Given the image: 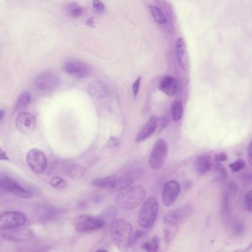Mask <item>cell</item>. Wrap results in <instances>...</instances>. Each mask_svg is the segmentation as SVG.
<instances>
[{"label": "cell", "mask_w": 252, "mask_h": 252, "mask_svg": "<svg viewBox=\"0 0 252 252\" xmlns=\"http://www.w3.org/2000/svg\"><path fill=\"white\" fill-rule=\"evenodd\" d=\"M147 191L141 185H132L117 191L116 204L123 211H131L138 208L145 200Z\"/></svg>", "instance_id": "1"}, {"label": "cell", "mask_w": 252, "mask_h": 252, "mask_svg": "<svg viewBox=\"0 0 252 252\" xmlns=\"http://www.w3.org/2000/svg\"><path fill=\"white\" fill-rule=\"evenodd\" d=\"M112 240L121 252H126L132 246L133 228L130 222L125 219H116L110 226Z\"/></svg>", "instance_id": "2"}, {"label": "cell", "mask_w": 252, "mask_h": 252, "mask_svg": "<svg viewBox=\"0 0 252 252\" xmlns=\"http://www.w3.org/2000/svg\"><path fill=\"white\" fill-rule=\"evenodd\" d=\"M159 210V203L157 198L150 197L144 201L138 214V225L144 228H149L154 225Z\"/></svg>", "instance_id": "3"}, {"label": "cell", "mask_w": 252, "mask_h": 252, "mask_svg": "<svg viewBox=\"0 0 252 252\" xmlns=\"http://www.w3.org/2000/svg\"><path fill=\"white\" fill-rule=\"evenodd\" d=\"M105 225V220L101 217L91 215H82L75 218L73 227L76 232H91L101 229Z\"/></svg>", "instance_id": "4"}, {"label": "cell", "mask_w": 252, "mask_h": 252, "mask_svg": "<svg viewBox=\"0 0 252 252\" xmlns=\"http://www.w3.org/2000/svg\"><path fill=\"white\" fill-rule=\"evenodd\" d=\"M168 153V145L166 141L158 139L155 143L149 156L148 163L153 170H159L164 164Z\"/></svg>", "instance_id": "5"}, {"label": "cell", "mask_w": 252, "mask_h": 252, "mask_svg": "<svg viewBox=\"0 0 252 252\" xmlns=\"http://www.w3.org/2000/svg\"><path fill=\"white\" fill-rule=\"evenodd\" d=\"M27 216L18 211L7 212L0 215V230H14L26 225Z\"/></svg>", "instance_id": "6"}, {"label": "cell", "mask_w": 252, "mask_h": 252, "mask_svg": "<svg viewBox=\"0 0 252 252\" xmlns=\"http://www.w3.org/2000/svg\"><path fill=\"white\" fill-rule=\"evenodd\" d=\"M26 161L29 167L36 174H42L48 167V160L43 152L33 149L28 153Z\"/></svg>", "instance_id": "7"}, {"label": "cell", "mask_w": 252, "mask_h": 252, "mask_svg": "<svg viewBox=\"0 0 252 252\" xmlns=\"http://www.w3.org/2000/svg\"><path fill=\"white\" fill-rule=\"evenodd\" d=\"M0 188L21 198H31L33 196V192L23 188L15 180L8 177H4L0 180Z\"/></svg>", "instance_id": "8"}, {"label": "cell", "mask_w": 252, "mask_h": 252, "mask_svg": "<svg viewBox=\"0 0 252 252\" xmlns=\"http://www.w3.org/2000/svg\"><path fill=\"white\" fill-rule=\"evenodd\" d=\"M192 212L193 207L191 205H185L175 210L168 212L163 218V222L167 226H176L181 221L191 215Z\"/></svg>", "instance_id": "9"}, {"label": "cell", "mask_w": 252, "mask_h": 252, "mask_svg": "<svg viewBox=\"0 0 252 252\" xmlns=\"http://www.w3.org/2000/svg\"><path fill=\"white\" fill-rule=\"evenodd\" d=\"M181 192V186L175 180H170L165 183L162 190V202L166 207L175 203Z\"/></svg>", "instance_id": "10"}, {"label": "cell", "mask_w": 252, "mask_h": 252, "mask_svg": "<svg viewBox=\"0 0 252 252\" xmlns=\"http://www.w3.org/2000/svg\"><path fill=\"white\" fill-rule=\"evenodd\" d=\"M16 126L23 135H30L36 129V118L29 113H20L16 119Z\"/></svg>", "instance_id": "11"}, {"label": "cell", "mask_w": 252, "mask_h": 252, "mask_svg": "<svg viewBox=\"0 0 252 252\" xmlns=\"http://www.w3.org/2000/svg\"><path fill=\"white\" fill-rule=\"evenodd\" d=\"M60 83L58 76L51 72H45L39 75L35 81L36 88L41 91H50L57 88Z\"/></svg>", "instance_id": "12"}, {"label": "cell", "mask_w": 252, "mask_h": 252, "mask_svg": "<svg viewBox=\"0 0 252 252\" xmlns=\"http://www.w3.org/2000/svg\"><path fill=\"white\" fill-rule=\"evenodd\" d=\"M66 73L73 75L78 78H83L90 73L89 66L79 60H69L64 64Z\"/></svg>", "instance_id": "13"}, {"label": "cell", "mask_w": 252, "mask_h": 252, "mask_svg": "<svg viewBox=\"0 0 252 252\" xmlns=\"http://www.w3.org/2000/svg\"><path fill=\"white\" fill-rule=\"evenodd\" d=\"M2 237L13 242H27L34 238V232L28 228H18L3 233Z\"/></svg>", "instance_id": "14"}, {"label": "cell", "mask_w": 252, "mask_h": 252, "mask_svg": "<svg viewBox=\"0 0 252 252\" xmlns=\"http://www.w3.org/2000/svg\"><path fill=\"white\" fill-rule=\"evenodd\" d=\"M142 175L143 172H141V170L138 169V170L129 172L128 173L122 175V176L117 177L114 189L119 191V190L122 189L133 185L134 183L140 179Z\"/></svg>", "instance_id": "15"}, {"label": "cell", "mask_w": 252, "mask_h": 252, "mask_svg": "<svg viewBox=\"0 0 252 252\" xmlns=\"http://www.w3.org/2000/svg\"><path fill=\"white\" fill-rule=\"evenodd\" d=\"M88 92L95 99H104L110 95V89L105 82L95 81L88 87Z\"/></svg>", "instance_id": "16"}, {"label": "cell", "mask_w": 252, "mask_h": 252, "mask_svg": "<svg viewBox=\"0 0 252 252\" xmlns=\"http://www.w3.org/2000/svg\"><path fill=\"white\" fill-rule=\"evenodd\" d=\"M175 52H176L177 58L180 65L184 70H187L189 64L188 53H187L185 42L181 37L177 38L175 40Z\"/></svg>", "instance_id": "17"}, {"label": "cell", "mask_w": 252, "mask_h": 252, "mask_svg": "<svg viewBox=\"0 0 252 252\" xmlns=\"http://www.w3.org/2000/svg\"><path fill=\"white\" fill-rule=\"evenodd\" d=\"M157 119L152 116L137 135L135 142L141 143L150 138L157 129Z\"/></svg>", "instance_id": "18"}, {"label": "cell", "mask_w": 252, "mask_h": 252, "mask_svg": "<svg viewBox=\"0 0 252 252\" xmlns=\"http://www.w3.org/2000/svg\"><path fill=\"white\" fill-rule=\"evenodd\" d=\"M160 90L168 96H173L178 91V82L172 76H165L160 82Z\"/></svg>", "instance_id": "19"}, {"label": "cell", "mask_w": 252, "mask_h": 252, "mask_svg": "<svg viewBox=\"0 0 252 252\" xmlns=\"http://www.w3.org/2000/svg\"><path fill=\"white\" fill-rule=\"evenodd\" d=\"M60 210V209L51 205H42L39 206V209L36 211L39 213L38 217L40 218L41 220H51L58 217Z\"/></svg>", "instance_id": "20"}, {"label": "cell", "mask_w": 252, "mask_h": 252, "mask_svg": "<svg viewBox=\"0 0 252 252\" xmlns=\"http://www.w3.org/2000/svg\"><path fill=\"white\" fill-rule=\"evenodd\" d=\"M212 158L209 156H200L194 162V169L199 175L207 174L212 169Z\"/></svg>", "instance_id": "21"}, {"label": "cell", "mask_w": 252, "mask_h": 252, "mask_svg": "<svg viewBox=\"0 0 252 252\" xmlns=\"http://www.w3.org/2000/svg\"><path fill=\"white\" fill-rule=\"evenodd\" d=\"M117 177L115 175L104 177V178H97L92 181V185L98 188L113 189H114Z\"/></svg>", "instance_id": "22"}, {"label": "cell", "mask_w": 252, "mask_h": 252, "mask_svg": "<svg viewBox=\"0 0 252 252\" xmlns=\"http://www.w3.org/2000/svg\"><path fill=\"white\" fill-rule=\"evenodd\" d=\"M149 9H150V13H151L153 19H154L155 21H156L158 24L163 26V25L167 23L168 20L166 14H165L163 11H162L160 8H159L158 7L155 6V5H150Z\"/></svg>", "instance_id": "23"}, {"label": "cell", "mask_w": 252, "mask_h": 252, "mask_svg": "<svg viewBox=\"0 0 252 252\" xmlns=\"http://www.w3.org/2000/svg\"><path fill=\"white\" fill-rule=\"evenodd\" d=\"M230 196H231V194L229 191L225 189L223 195H222V204H221V212H222V215L224 218H228L231 213Z\"/></svg>", "instance_id": "24"}, {"label": "cell", "mask_w": 252, "mask_h": 252, "mask_svg": "<svg viewBox=\"0 0 252 252\" xmlns=\"http://www.w3.org/2000/svg\"><path fill=\"white\" fill-rule=\"evenodd\" d=\"M31 102V94L28 91L23 93L19 97L15 106L16 111H22L28 107Z\"/></svg>", "instance_id": "25"}, {"label": "cell", "mask_w": 252, "mask_h": 252, "mask_svg": "<svg viewBox=\"0 0 252 252\" xmlns=\"http://www.w3.org/2000/svg\"><path fill=\"white\" fill-rule=\"evenodd\" d=\"M159 244H160V238L156 236L143 245V249L147 252H158Z\"/></svg>", "instance_id": "26"}, {"label": "cell", "mask_w": 252, "mask_h": 252, "mask_svg": "<svg viewBox=\"0 0 252 252\" xmlns=\"http://www.w3.org/2000/svg\"><path fill=\"white\" fill-rule=\"evenodd\" d=\"M183 114L182 103L179 100L174 101L172 106V115L173 120L175 122H178L181 120Z\"/></svg>", "instance_id": "27"}, {"label": "cell", "mask_w": 252, "mask_h": 252, "mask_svg": "<svg viewBox=\"0 0 252 252\" xmlns=\"http://www.w3.org/2000/svg\"><path fill=\"white\" fill-rule=\"evenodd\" d=\"M83 9L82 7L76 2L70 3L67 5V14L72 17H79L82 16Z\"/></svg>", "instance_id": "28"}, {"label": "cell", "mask_w": 252, "mask_h": 252, "mask_svg": "<svg viewBox=\"0 0 252 252\" xmlns=\"http://www.w3.org/2000/svg\"><path fill=\"white\" fill-rule=\"evenodd\" d=\"M233 234L236 236H241L244 234L246 227H245L244 222L241 220H236L233 222L232 227Z\"/></svg>", "instance_id": "29"}, {"label": "cell", "mask_w": 252, "mask_h": 252, "mask_svg": "<svg viewBox=\"0 0 252 252\" xmlns=\"http://www.w3.org/2000/svg\"><path fill=\"white\" fill-rule=\"evenodd\" d=\"M68 174L71 178H79L83 175V169L79 165H73L69 168Z\"/></svg>", "instance_id": "30"}, {"label": "cell", "mask_w": 252, "mask_h": 252, "mask_svg": "<svg viewBox=\"0 0 252 252\" xmlns=\"http://www.w3.org/2000/svg\"><path fill=\"white\" fill-rule=\"evenodd\" d=\"M246 166V162L243 159H237L233 163H230L229 168L233 172H238L243 170Z\"/></svg>", "instance_id": "31"}, {"label": "cell", "mask_w": 252, "mask_h": 252, "mask_svg": "<svg viewBox=\"0 0 252 252\" xmlns=\"http://www.w3.org/2000/svg\"><path fill=\"white\" fill-rule=\"evenodd\" d=\"M51 184L53 187L60 189L66 188L67 186V182L60 177H54V178H52L51 181Z\"/></svg>", "instance_id": "32"}, {"label": "cell", "mask_w": 252, "mask_h": 252, "mask_svg": "<svg viewBox=\"0 0 252 252\" xmlns=\"http://www.w3.org/2000/svg\"><path fill=\"white\" fill-rule=\"evenodd\" d=\"M252 191H249L246 194L244 197V206L245 209L249 212H252Z\"/></svg>", "instance_id": "33"}, {"label": "cell", "mask_w": 252, "mask_h": 252, "mask_svg": "<svg viewBox=\"0 0 252 252\" xmlns=\"http://www.w3.org/2000/svg\"><path fill=\"white\" fill-rule=\"evenodd\" d=\"M215 172H216L218 179H224L227 177L226 171L224 169V167H222L220 164H218L215 168Z\"/></svg>", "instance_id": "34"}, {"label": "cell", "mask_w": 252, "mask_h": 252, "mask_svg": "<svg viewBox=\"0 0 252 252\" xmlns=\"http://www.w3.org/2000/svg\"><path fill=\"white\" fill-rule=\"evenodd\" d=\"M141 77L139 76L136 80L134 82L133 85H132V92H133L134 96L135 98H136L137 95H138V92H139L140 89V85H141Z\"/></svg>", "instance_id": "35"}, {"label": "cell", "mask_w": 252, "mask_h": 252, "mask_svg": "<svg viewBox=\"0 0 252 252\" xmlns=\"http://www.w3.org/2000/svg\"><path fill=\"white\" fill-rule=\"evenodd\" d=\"M93 5H94V8L98 12H103L105 10V6H104L103 2H101V1H98V0L94 1L93 2Z\"/></svg>", "instance_id": "36"}, {"label": "cell", "mask_w": 252, "mask_h": 252, "mask_svg": "<svg viewBox=\"0 0 252 252\" xmlns=\"http://www.w3.org/2000/svg\"><path fill=\"white\" fill-rule=\"evenodd\" d=\"M108 147L110 148H114V147H118L119 144V139L118 138H115V137H112L110 138L108 141Z\"/></svg>", "instance_id": "37"}, {"label": "cell", "mask_w": 252, "mask_h": 252, "mask_svg": "<svg viewBox=\"0 0 252 252\" xmlns=\"http://www.w3.org/2000/svg\"><path fill=\"white\" fill-rule=\"evenodd\" d=\"M227 158H228V157H227L226 155L223 153H218V154H217L216 156H215V161L218 162V163L225 161V160H227Z\"/></svg>", "instance_id": "38"}, {"label": "cell", "mask_w": 252, "mask_h": 252, "mask_svg": "<svg viewBox=\"0 0 252 252\" xmlns=\"http://www.w3.org/2000/svg\"><path fill=\"white\" fill-rule=\"evenodd\" d=\"M0 160H10L6 152L4 151L2 149H0Z\"/></svg>", "instance_id": "39"}, {"label": "cell", "mask_w": 252, "mask_h": 252, "mask_svg": "<svg viewBox=\"0 0 252 252\" xmlns=\"http://www.w3.org/2000/svg\"><path fill=\"white\" fill-rule=\"evenodd\" d=\"M252 251V244L249 245L246 249H240L234 251L232 252H250Z\"/></svg>", "instance_id": "40"}, {"label": "cell", "mask_w": 252, "mask_h": 252, "mask_svg": "<svg viewBox=\"0 0 252 252\" xmlns=\"http://www.w3.org/2000/svg\"><path fill=\"white\" fill-rule=\"evenodd\" d=\"M248 154H249V162L250 165H252V143L249 144V147H248Z\"/></svg>", "instance_id": "41"}, {"label": "cell", "mask_w": 252, "mask_h": 252, "mask_svg": "<svg viewBox=\"0 0 252 252\" xmlns=\"http://www.w3.org/2000/svg\"><path fill=\"white\" fill-rule=\"evenodd\" d=\"M4 116H5V111L4 110H0V122L2 120Z\"/></svg>", "instance_id": "42"}, {"label": "cell", "mask_w": 252, "mask_h": 252, "mask_svg": "<svg viewBox=\"0 0 252 252\" xmlns=\"http://www.w3.org/2000/svg\"><path fill=\"white\" fill-rule=\"evenodd\" d=\"M108 252L107 250H104V249H99V250H97L96 252Z\"/></svg>", "instance_id": "43"}, {"label": "cell", "mask_w": 252, "mask_h": 252, "mask_svg": "<svg viewBox=\"0 0 252 252\" xmlns=\"http://www.w3.org/2000/svg\"></svg>", "instance_id": "44"}]
</instances>
